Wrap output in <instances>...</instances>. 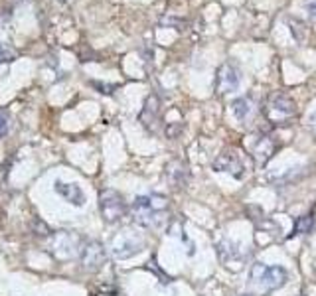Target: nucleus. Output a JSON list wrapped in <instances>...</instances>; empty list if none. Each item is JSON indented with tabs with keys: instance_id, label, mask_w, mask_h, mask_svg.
<instances>
[{
	"instance_id": "1",
	"label": "nucleus",
	"mask_w": 316,
	"mask_h": 296,
	"mask_svg": "<svg viewBox=\"0 0 316 296\" xmlns=\"http://www.w3.org/2000/svg\"><path fill=\"white\" fill-rule=\"evenodd\" d=\"M166 209H168V199L158 194L141 196L133 203L135 221L147 229H158L166 221Z\"/></svg>"
},
{
	"instance_id": "2",
	"label": "nucleus",
	"mask_w": 316,
	"mask_h": 296,
	"mask_svg": "<svg viewBox=\"0 0 316 296\" xmlns=\"http://www.w3.org/2000/svg\"><path fill=\"white\" fill-rule=\"evenodd\" d=\"M81 235L75 233V231H57L52 235L50 239V253L59 259V261H69V259H75L79 253H81Z\"/></svg>"
},
{
	"instance_id": "3",
	"label": "nucleus",
	"mask_w": 316,
	"mask_h": 296,
	"mask_svg": "<svg viewBox=\"0 0 316 296\" xmlns=\"http://www.w3.org/2000/svg\"><path fill=\"white\" fill-rule=\"evenodd\" d=\"M145 247V237L133 229L119 231L111 241V253L115 259H129L141 253Z\"/></svg>"
},
{
	"instance_id": "4",
	"label": "nucleus",
	"mask_w": 316,
	"mask_h": 296,
	"mask_svg": "<svg viewBox=\"0 0 316 296\" xmlns=\"http://www.w3.org/2000/svg\"><path fill=\"white\" fill-rule=\"evenodd\" d=\"M251 281L267 291H273V289H279L285 285L287 271L283 267H267V265L257 263L251 269Z\"/></svg>"
},
{
	"instance_id": "5",
	"label": "nucleus",
	"mask_w": 316,
	"mask_h": 296,
	"mask_svg": "<svg viewBox=\"0 0 316 296\" xmlns=\"http://www.w3.org/2000/svg\"><path fill=\"white\" fill-rule=\"evenodd\" d=\"M99 209L107 223H115L125 215V201L119 192L107 188L99 194Z\"/></svg>"
},
{
	"instance_id": "6",
	"label": "nucleus",
	"mask_w": 316,
	"mask_h": 296,
	"mask_svg": "<svg viewBox=\"0 0 316 296\" xmlns=\"http://www.w3.org/2000/svg\"><path fill=\"white\" fill-rule=\"evenodd\" d=\"M79 259H81V267L85 271L95 273V271H99L105 265V261H107V249L99 241H89V243H85L81 247Z\"/></svg>"
},
{
	"instance_id": "7",
	"label": "nucleus",
	"mask_w": 316,
	"mask_h": 296,
	"mask_svg": "<svg viewBox=\"0 0 316 296\" xmlns=\"http://www.w3.org/2000/svg\"><path fill=\"white\" fill-rule=\"evenodd\" d=\"M55 192H57L63 199H67L69 203H73V205H83V201H85V196H83V192H81V188H79L77 184L55 182Z\"/></svg>"
},
{
	"instance_id": "8",
	"label": "nucleus",
	"mask_w": 316,
	"mask_h": 296,
	"mask_svg": "<svg viewBox=\"0 0 316 296\" xmlns=\"http://www.w3.org/2000/svg\"><path fill=\"white\" fill-rule=\"evenodd\" d=\"M271 109L277 111L279 115L289 117V115L295 113V103H293L291 97H287V95H283V93H277V95L271 97Z\"/></svg>"
},
{
	"instance_id": "9",
	"label": "nucleus",
	"mask_w": 316,
	"mask_h": 296,
	"mask_svg": "<svg viewBox=\"0 0 316 296\" xmlns=\"http://www.w3.org/2000/svg\"><path fill=\"white\" fill-rule=\"evenodd\" d=\"M213 168L215 170H225V172H235V170H241V164L235 160V154H231V156L223 154L213 162ZM235 176H237V172H235Z\"/></svg>"
},
{
	"instance_id": "10",
	"label": "nucleus",
	"mask_w": 316,
	"mask_h": 296,
	"mask_svg": "<svg viewBox=\"0 0 316 296\" xmlns=\"http://www.w3.org/2000/svg\"><path fill=\"white\" fill-rule=\"evenodd\" d=\"M273 150H275V145L269 141V139H261L255 147V158L259 164H265L271 156H273Z\"/></svg>"
},
{
	"instance_id": "11",
	"label": "nucleus",
	"mask_w": 316,
	"mask_h": 296,
	"mask_svg": "<svg viewBox=\"0 0 316 296\" xmlns=\"http://www.w3.org/2000/svg\"><path fill=\"white\" fill-rule=\"evenodd\" d=\"M219 79L225 81V85L221 87L223 91H233V89L239 85V75H237V71H235L231 65H225V67H223V73H221Z\"/></svg>"
},
{
	"instance_id": "12",
	"label": "nucleus",
	"mask_w": 316,
	"mask_h": 296,
	"mask_svg": "<svg viewBox=\"0 0 316 296\" xmlns=\"http://www.w3.org/2000/svg\"><path fill=\"white\" fill-rule=\"evenodd\" d=\"M231 111H233V115H235L239 121H245V119L249 117V113H251V105H249L247 99H235V101L231 103Z\"/></svg>"
},
{
	"instance_id": "13",
	"label": "nucleus",
	"mask_w": 316,
	"mask_h": 296,
	"mask_svg": "<svg viewBox=\"0 0 316 296\" xmlns=\"http://www.w3.org/2000/svg\"><path fill=\"white\" fill-rule=\"evenodd\" d=\"M313 229V217L311 215H303L299 221H297V233H309Z\"/></svg>"
},
{
	"instance_id": "14",
	"label": "nucleus",
	"mask_w": 316,
	"mask_h": 296,
	"mask_svg": "<svg viewBox=\"0 0 316 296\" xmlns=\"http://www.w3.org/2000/svg\"><path fill=\"white\" fill-rule=\"evenodd\" d=\"M32 229H34V231H36L40 237H48V235L52 233V231H50V227H48V225H46V223H44L40 217H36V219L32 221Z\"/></svg>"
},
{
	"instance_id": "15",
	"label": "nucleus",
	"mask_w": 316,
	"mask_h": 296,
	"mask_svg": "<svg viewBox=\"0 0 316 296\" xmlns=\"http://www.w3.org/2000/svg\"><path fill=\"white\" fill-rule=\"evenodd\" d=\"M8 133V117L0 111V137H4Z\"/></svg>"
},
{
	"instance_id": "16",
	"label": "nucleus",
	"mask_w": 316,
	"mask_h": 296,
	"mask_svg": "<svg viewBox=\"0 0 316 296\" xmlns=\"http://www.w3.org/2000/svg\"><path fill=\"white\" fill-rule=\"evenodd\" d=\"M309 14L316 20V2H311V4H309Z\"/></svg>"
},
{
	"instance_id": "17",
	"label": "nucleus",
	"mask_w": 316,
	"mask_h": 296,
	"mask_svg": "<svg viewBox=\"0 0 316 296\" xmlns=\"http://www.w3.org/2000/svg\"><path fill=\"white\" fill-rule=\"evenodd\" d=\"M6 57H8V53H6L4 49H0V61H2V59H6Z\"/></svg>"
}]
</instances>
